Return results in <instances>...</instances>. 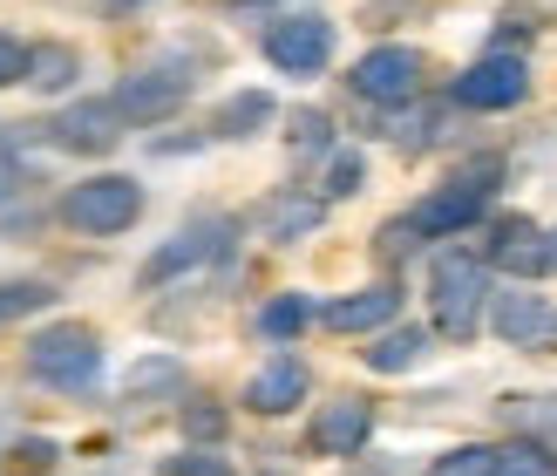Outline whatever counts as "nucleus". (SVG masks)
<instances>
[{"mask_svg":"<svg viewBox=\"0 0 557 476\" xmlns=\"http://www.w3.org/2000/svg\"><path fill=\"white\" fill-rule=\"evenodd\" d=\"M429 306L442 341H476V327L490 314V266L469 259V252H442L429 272Z\"/></svg>","mask_w":557,"mask_h":476,"instance_id":"nucleus-1","label":"nucleus"},{"mask_svg":"<svg viewBox=\"0 0 557 476\" xmlns=\"http://www.w3.org/2000/svg\"><path fill=\"white\" fill-rule=\"evenodd\" d=\"M496 184H504V163H496V157L469 163V171H456L449 184H435L429 198L408 211V225L422 232V239H456V232H469V225H476V218L490 211Z\"/></svg>","mask_w":557,"mask_h":476,"instance_id":"nucleus-2","label":"nucleus"},{"mask_svg":"<svg viewBox=\"0 0 557 476\" xmlns=\"http://www.w3.org/2000/svg\"><path fill=\"white\" fill-rule=\"evenodd\" d=\"M27 375H35L41 388H62V395H82V388H96L102 375V341L96 327H41L35 341H27Z\"/></svg>","mask_w":557,"mask_h":476,"instance_id":"nucleus-3","label":"nucleus"},{"mask_svg":"<svg viewBox=\"0 0 557 476\" xmlns=\"http://www.w3.org/2000/svg\"><path fill=\"white\" fill-rule=\"evenodd\" d=\"M62 218L82 232V239H116L129 232L136 218H144V184L136 178H89V184H75L69 198H62Z\"/></svg>","mask_w":557,"mask_h":476,"instance_id":"nucleus-4","label":"nucleus"},{"mask_svg":"<svg viewBox=\"0 0 557 476\" xmlns=\"http://www.w3.org/2000/svg\"><path fill=\"white\" fill-rule=\"evenodd\" d=\"M354 96L360 102H381V109H401V102H414L422 96V54L414 48H401V41H381V48H368L354 62Z\"/></svg>","mask_w":557,"mask_h":476,"instance_id":"nucleus-5","label":"nucleus"},{"mask_svg":"<svg viewBox=\"0 0 557 476\" xmlns=\"http://www.w3.org/2000/svg\"><path fill=\"white\" fill-rule=\"evenodd\" d=\"M225 245H232V218H198V225H184L177 239H163L150 259H144V272H136V279H144V286L157 293V286H171V279L211 266Z\"/></svg>","mask_w":557,"mask_h":476,"instance_id":"nucleus-6","label":"nucleus"},{"mask_svg":"<svg viewBox=\"0 0 557 476\" xmlns=\"http://www.w3.org/2000/svg\"><path fill=\"white\" fill-rule=\"evenodd\" d=\"M265 62L278 75H320L333 62V21L326 14H286L265 27Z\"/></svg>","mask_w":557,"mask_h":476,"instance_id":"nucleus-7","label":"nucleus"},{"mask_svg":"<svg viewBox=\"0 0 557 476\" xmlns=\"http://www.w3.org/2000/svg\"><path fill=\"white\" fill-rule=\"evenodd\" d=\"M490 327L504 347H523V354H557V306L544 293H496L490 300Z\"/></svg>","mask_w":557,"mask_h":476,"instance_id":"nucleus-8","label":"nucleus"},{"mask_svg":"<svg viewBox=\"0 0 557 476\" xmlns=\"http://www.w3.org/2000/svg\"><path fill=\"white\" fill-rule=\"evenodd\" d=\"M531 96V62L523 54H483L456 75V102L462 109H517Z\"/></svg>","mask_w":557,"mask_h":476,"instance_id":"nucleus-9","label":"nucleus"},{"mask_svg":"<svg viewBox=\"0 0 557 476\" xmlns=\"http://www.w3.org/2000/svg\"><path fill=\"white\" fill-rule=\"evenodd\" d=\"M48 130H54V144H62V150H75V157H109V150L123 144L129 117L116 109V96H89V102L62 109V117H54Z\"/></svg>","mask_w":557,"mask_h":476,"instance_id":"nucleus-10","label":"nucleus"},{"mask_svg":"<svg viewBox=\"0 0 557 476\" xmlns=\"http://www.w3.org/2000/svg\"><path fill=\"white\" fill-rule=\"evenodd\" d=\"M368 436H374V408L360 395H341V402H326L313 423H306V450L313 456H360Z\"/></svg>","mask_w":557,"mask_h":476,"instance_id":"nucleus-11","label":"nucleus"},{"mask_svg":"<svg viewBox=\"0 0 557 476\" xmlns=\"http://www.w3.org/2000/svg\"><path fill=\"white\" fill-rule=\"evenodd\" d=\"M190 96V75L184 69H136L123 75V89H116V109L129 123H163V117H177Z\"/></svg>","mask_w":557,"mask_h":476,"instance_id":"nucleus-12","label":"nucleus"},{"mask_svg":"<svg viewBox=\"0 0 557 476\" xmlns=\"http://www.w3.org/2000/svg\"><path fill=\"white\" fill-rule=\"evenodd\" d=\"M326 225V198L320 191H272V198L252 211V232L259 239H272V245H293V239H313Z\"/></svg>","mask_w":557,"mask_h":476,"instance_id":"nucleus-13","label":"nucleus"},{"mask_svg":"<svg viewBox=\"0 0 557 476\" xmlns=\"http://www.w3.org/2000/svg\"><path fill=\"white\" fill-rule=\"evenodd\" d=\"M490 266H504L510 279H537L550 272V232H537L531 218H496V232H490Z\"/></svg>","mask_w":557,"mask_h":476,"instance_id":"nucleus-14","label":"nucleus"},{"mask_svg":"<svg viewBox=\"0 0 557 476\" xmlns=\"http://www.w3.org/2000/svg\"><path fill=\"white\" fill-rule=\"evenodd\" d=\"M306 402V361L299 354H272L265 368L245 381V408L252 415H293Z\"/></svg>","mask_w":557,"mask_h":476,"instance_id":"nucleus-15","label":"nucleus"},{"mask_svg":"<svg viewBox=\"0 0 557 476\" xmlns=\"http://www.w3.org/2000/svg\"><path fill=\"white\" fill-rule=\"evenodd\" d=\"M333 333H381L401 320V286H360V293H341L320 314Z\"/></svg>","mask_w":557,"mask_h":476,"instance_id":"nucleus-16","label":"nucleus"},{"mask_svg":"<svg viewBox=\"0 0 557 476\" xmlns=\"http://www.w3.org/2000/svg\"><path fill=\"white\" fill-rule=\"evenodd\" d=\"M278 117V102L265 89H238L218 102V117H211V136H225V144H245V136H259L265 123Z\"/></svg>","mask_w":557,"mask_h":476,"instance_id":"nucleus-17","label":"nucleus"},{"mask_svg":"<svg viewBox=\"0 0 557 476\" xmlns=\"http://www.w3.org/2000/svg\"><path fill=\"white\" fill-rule=\"evenodd\" d=\"M422 354H429V327H408V320L401 327H381L374 347H360V361H368L374 375H408Z\"/></svg>","mask_w":557,"mask_h":476,"instance_id":"nucleus-18","label":"nucleus"},{"mask_svg":"<svg viewBox=\"0 0 557 476\" xmlns=\"http://www.w3.org/2000/svg\"><path fill=\"white\" fill-rule=\"evenodd\" d=\"M75 75H82V54H75L69 41H35V48H27V89L62 96Z\"/></svg>","mask_w":557,"mask_h":476,"instance_id":"nucleus-19","label":"nucleus"},{"mask_svg":"<svg viewBox=\"0 0 557 476\" xmlns=\"http://www.w3.org/2000/svg\"><path fill=\"white\" fill-rule=\"evenodd\" d=\"M177 388H184V361L177 354H144L123 375V395L129 402H157V395H177Z\"/></svg>","mask_w":557,"mask_h":476,"instance_id":"nucleus-20","label":"nucleus"},{"mask_svg":"<svg viewBox=\"0 0 557 476\" xmlns=\"http://www.w3.org/2000/svg\"><path fill=\"white\" fill-rule=\"evenodd\" d=\"M306 320H313V300H306V293H278V300L259 306V333H265V341H278V347L299 341Z\"/></svg>","mask_w":557,"mask_h":476,"instance_id":"nucleus-21","label":"nucleus"},{"mask_svg":"<svg viewBox=\"0 0 557 476\" xmlns=\"http://www.w3.org/2000/svg\"><path fill=\"white\" fill-rule=\"evenodd\" d=\"M490 476H557V456L544 450L537 436H517V442H504V450H496Z\"/></svg>","mask_w":557,"mask_h":476,"instance_id":"nucleus-22","label":"nucleus"},{"mask_svg":"<svg viewBox=\"0 0 557 476\" xmlns=\"http://www.w3.org/2000/svg\"><path fill=\"white\" fill-rule=\"evenodd\" d=\"M368 184V157L360 150H333L326 157V178H320V198L333 205V198H354V191Z\"/></svg>","mask_w":557,"mask_h":476,"instance_id":"nucleus-23","label":"nucleus"},{"mask_svg":"<svg viewBox=\"0 0 557 476\" xmlns=\"http://www.w3.org/2000/svg\"><path fill=\"white\" fill-rule=\"evenodd\" d=\"M48 300H54V286H41V279H8V286H0V327H14V320H27V314H41Z\"/></svg>","mask_w":557,"mask_h":476,"instance_id":"nucleus-24","label":"nucleus"},{"mask_svg":"<svg viewBox=\"0 0 557 476\" xmlns=\"http://www.w3.org/2000/svg\"><path fill=\"white\" fill-rule=\"evenodd\" d=\"M504 415L523 436H557V395H510Z\"/></svg>","mask_w":557,"mask_h":476,"instance_id":"nucleus-25","label":"nucleus"},{"mask_svg":"<svg viewBox=\"0 0 557 476\" xmlns=\"http://www.w3.org/2000/svg\"><path fill=\"white\" fill-rule=\"evenodd\" d=\"M490 463H496V450H483V442H462V450L435 456L422 476H490Z\"/></svg>","mask_w":557,"mask_h":476,"instance_id":"nucleus-26","label":"nucleus"},{"mask_svg":"<svg viewBox=\"0 0 557 476\" xmlns=\"http://www.w3.org/2000/svg\"><path fill=\"white\" fill-rule=\"evenodd\" d=\"M387 136H395L401 150H429L435 136H442V117H435V109H414V117H395V123H387Z\"/></svg>","mask_w":557,"mask_h":476,"instance_id":"nucleus-27","label":"nucleus"},{"mask_svg":"<svg viewBox=\"0 0 557 476\" xmlns=\"http://www.w3.org/2000/svg\"><path fill=\"white\" fill-rule=\"evenodd\" d=\"M157 476H238L218 450H184V456H163V469Z\"/></svg>","mask_w":557,"mask_h":476,"instance_id":"nucleus-28","label":"nucleus"},{"mask_svg":"<svg viewBox=\"0 0 557 476\" xmlns=\"http://www.w3.org/2000/svg\"><path fill=\"white\" fill-rule=\"evenodd\" d=\"M184 436L218 442V436H225V408H211V402H190V408H184Z\"/></svg>","mask_w":557,"mask_h":476,"instance_id":"nucleus-29","label":"nucleus"},{"mask_svg":"<svg viewBox=\"0 0 557 476\" xmlns=\"http://www.w3.org/2000/svg\"><path fill=\"white\" fill-rule=\"evenodd\" d=\"M414 245H422V232H414L408 218H387V225H381V259H408Z\"/></svg>","mask_w":557,"mask_h":476,"instance_id":"nucleus-30","label":"nucleus"},{"mask_svg":"<svg viewBox=\"0 0 557 476\" xmlns=\"http://www.w3.org/2000/svg\"><path fill=\"white\" fill-rule=\"evenodd\" d=\"M326 117H320V109H299V117H293V150H326Z\"/></svg>","mask_w":557,"mask_h":476,"instance_id":"nucleus-31","label":"nucleus"},{"mask_svg":"<svg viewBox=\"0 0 557 476\" xmlns=\"http://www.w3.org/2000/svg\"><path fill=\"white\" fill-rule=\"evenodd\" d=\"M14 82H27V41L0 35V89H14Z\"/></svg>","mask_w":557,"mask_h":476,"instance_id":"nucleus-32","label":"nucleus"},{"mask_svg":"<svg viewBox=\"0 0 557 476\" xmlns=\"http://www.w3.org/2000/svg\"><path fill=\"white\" fill-rule=\"evenodd\" d=\"M14 184H21V171H14V157H8V150H0V205H8V198H14Z\"/></svg>","mask_w":557,"mask_h":476,"instance_id":"nucleus-33","label":"nucleus"},{"mask_svg":"<svg viewBox=\"0 0 557 476\" xmlns=\"http://www.w3.org/2000/svg\"><path fill=\"white\" fill-rule=\"evenodd\" d=\"M136 8H150V0H102V14H136Z\"/></svg>","mask_w":557,"mask_h":476,"instance_id":"nucleus-34","label":"nucleus"},{"mask_svg":"<svg viewBox=\"0 0 557 476\" xmlns=\"http://www.w3.org/2000/svg\"><path fill=\"white\" fill-rule=\"evenodd\" d=\"M550 259H557V232H550Z\"/></svg>","mask_w":557,"mask_h":476,"instance_id":"nucleus-35","label":"nucleus"}]
</instances>
